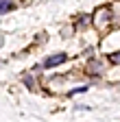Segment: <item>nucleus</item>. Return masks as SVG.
I'll return each mask as SVG.
<instances>
[{"instance_id": "obj_1", "label": "nucleus", "mask_w": 120, "mask_h": 122, "mask_svg": "<svg viewBox=\"0 0 120 122\" xmlns=\"http://www.w3.org/2000/svg\"><path fill=\"white\" fill-rule=\"evenodd\" d=\"M92 20H94V24H96L98 28L107 26V24L114 20V15H111V9H109V7H98V9L94 11V15H92Z\"/></svg>"}, {"instance_id": "obj_2", "label": "nucleus", "mask_w": 120, "mask_h": 122, "mask_svg": "<svg viewBox=\"0 0 120 122\" xmlns=\"http://www.w3.org/2000/svg\"><path fill=\"white\" fill-rule=\"evenodd\" d=\"M68 61V55L66 52H57V55H52V57H48L46 61H44V68H57V66H61V63H66Z\"/></svg>"}, {"instance_id": "obj_3", "label": "nucleus", "mask_w": 120, "mask_h": 122, "mask_svg": "<svg viewBox=\"0 0 120 122\" xmlns=\"http://www.w3.org/2000/svg\"><path fill=\"white\" fill-rule=\"evenodd\" d=\"M103 70H105V63H103V61H96V59H92V61L87 63V72H92V74H100Z\"/></svg>"}, {"instance_id": "obj_4", "label": "nucleus", "mask_w": 120, "mask_h": 122, "mask_svg": "<svg viewBox=\"0 0 120 122\" xmlns=\"http://www.w3.org/2000/svg\"><path fill=\"white\" fill-rule=\"evenodd\" d=\"M13 7H16V2H11V0H0V15L13 11Z\"/></svg>"}, {"instance_id": "obj_5", "label": "nucleus", "mask_w": 120, "mask_h": 122, "mask_svg": "<svg viewBox=\"0 0 120 122\" xmlns=\"http://www.w3.org/2000/svg\"><path fill=\"white\" fill-rule=\"evenodd\" d=\"M87 89H89L87 85H79V87H74L72 92H68V98H72L74 94H85V92H87Z\"/></svg>"}, {"instance_id": "obj_6", "label": "nucleus", "mask_w": 120, "mask_h": 122, "mask_svg": "<svg viewBox=\"0 0 120 122\" xmlns=\"http://www.w3.org/2000/svg\"><path fill=\"white\" fill-rule=\"evenodd\" d=\"M89 22H92V15H83V18H79V28H83V26H89Z\"/></svg>"}, {"instance_id": "obj_7", "label": "nucleus", "mask_w": 120, "mask_h": 122, "mask_svg": "<svg viewBox=\"0 0 120 122\" xmlns=\"http://www.w3.org/2000/svg\"><path fill=\"white\" fill-rule=\"evenodd\" d=\"M24 85H26L28 89H35V79H33V76H28V74H26V76H24Z\"/></svg>"}, {"instance_id": "obj_8", "label": "nucleus", "mask_w": 120, "mask_h": 122, "mask_svg": "<svg viewBox=\"0 0 120 122\" xmlns=\"http://www.w3.org/2000/svg\"><path fill=\"white\" fill-rule=\"evenodd\" d=\"M109 61H111V63H116V66H118V63H120V50L111 52V55H109Z\"/></svg>"}, {"instance_id": "obj_9", "label": "nucleus", "mask_w": 120, "mask_h": 122, "mask_svg": "<svg viewBox=\"0 0 120 122\" xmlns=\"http://www.w3.org/2000/svg\"><path fill=\"white\" fill-rule=\"evenodd\" d=\"M2 44H5V39H2V37H0V46H2Z\"/></svg>"}]
</instances>
